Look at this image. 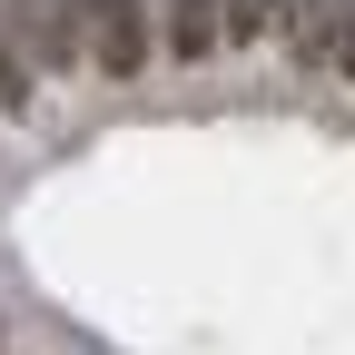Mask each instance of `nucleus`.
Masks as SVG:
<instances>
[{"mask_svg":"<svg viewBox=\"0 0 355 355\" xmlns=\"http://www.w3.org/2000/svg\"><path fill=\"white\" fill-rule=\"evenodd\" d=\"M10 40L30 69H79L89 60V0H10Z\"/></svg>","mask_w":355,"mask_h":355,"instance_id":"obj_1","label":"nucleus"},{"mask_svg":"<svg viewBox=\"0 0 355 355\" xmlns=\"http://www.w3.org/2000/svg\"><path fill=\"white\" fill-rule=\"evenodd\" d=\"M286 30V0H227V40H266Z\"/></svg>","mask_w":355,"mask_h":355,"instance_id":"obj_6","label":"nucleus"},{"mask_svg":"<svg viewBox=\"0 0 355 355\" xmlns=\"http://www.w3.org/2000/svg\"><path fill=\"white\" fill-rule=\"evenodd\" d=\"M158 30H168V60H217L227 0H158Z\"/></svg>","mask_w":355,"mask_h":355,"instance_id":"obj_3","label":"nucleus"},{"mask_svg":"<svg viewBox=\"0 0 355 355\" xmlns=\"http://www.w3.org/2000/svg\"><path fill=\"white\" fill-rule=\"evenodd\" d=\"M0 345H10V336H0Z\"/></svg>","mask_w":355,"mask_h":355,"instance_id":"obj_8","label":"nucleus"},{"mask_svg":"<svg viewBox=\"0 0 355 355\" xmlns=\"http://www.w3.org/2000/svg\"><path fill=\"white\" fill-rule=\"evenodd\" d=\"M89 69L109 79L148 69V0H89Z\"/></svg>","mask_w":355,"mask_h":355,"instance_id":"obj_2","label":"nucleus"},{"mask_svg":"<svg viewBox=\"0 0 355 355\" xmlns=\"http://www.w3.org/2000/svg\"><path fill=\"white\" fill-rule=\"evenodd\" d=\"M0 109H30V60H20V40H10V20H0Z\"/></svg>","mask_w":355,"mask_h":355,"instance_id":"obj_5","label":"nucleus"},{"mask_svg":"<svg viewBox=\"0 0 355 355\" xmlns=\"http://www.w3.org/2000/svg\"><path fill=\"white\" fill-rule=\"evenodd\" d=\"M336 30H345V0H286V40H296V60H316V69H326Z\"/></svg>","mask_w":355,"mask_h":355,"instance_id":"obj_4","label":"nucleus"},{"mask_svg":"<svg viewBox=\"0 0 355 355\" xmlns=\"http://www.w3.org/2000/svg\"><path fill=\"white\" fill-rule=\"evenodd\" d=\"M326 79H355V0H345V30H336V50H326Z\"/></svg>","mask_w":355,"mask_h":355,"instance_id":"obj_7","label":"nucleus"}]
</instances>
